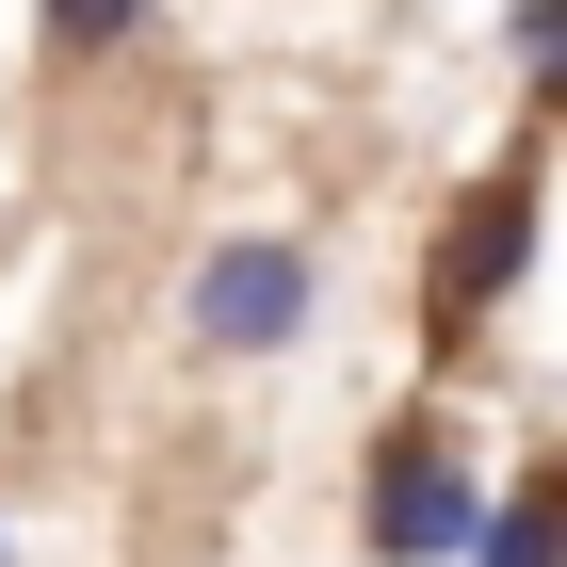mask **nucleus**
I'll return each instance as SVG.
<instances>
[{"label": "nucleus", "mask_w": 567, "mask_h": 567, "mask_svg": "<svg viewBox=\"0 0 567 567\" xmlns=\"http://www.w3.org/2000/svg\"><path fill=\"white\" fill-rule=\"evenodd\" d=\"M471 519H486V471H471V437L437 422V405L373 437V503H357V551L373 567H454Z\"/></svg>", "instance_id": "f257e3e1"}, {"label": "nucleus", "mask_w": 567, "mask_h": 567, "mask_svg": "<svg viewBox=\"0 0 567 567\" xmlns=\"http://www.w3.org/2000/svg\"><path fill=\"white\" fill-rule=\"evenodd\" d=\"M519 276H535V146H519V163H486L471 195H454V227H437V260H422V324H437V341H471Z\"/></svg>", "instance_id": "f03ea898"}, {"label": "nucleus", "mask_w": 567, "mask_h": 567, "mask_svg": "<svg viewBox=\"0 0 567 567\" xmlns=\"http://www.w3.org/2000/svg\"><path fill=\"white\" fill-rule=\"evenodd\" d=\"M308 308H324V260H308L292 227H244V244H212V260H195L178 324H195L212 357H292V341H308Z\"/></svg>", "instance_id": "7ed1b4c3"}, {"label": "nucleus", "mask_w": 567, "mask_h": 567, "mask_svg": "<svg viewBox=\"0 0 567 567\" xmlns=\"http://www.w3.org/2000/svg\"><path fill=\"white\" fill-rule=\"evenodd\" d=\"M551 551H567V486H551V471H519V486L471 519V551H454V567H551Z\"/></svg>", "instance_id": "20e7f679"}, {"label": "nucleus", "mask_w": 567, "mask_h": 567, "mask_svg": "<svg viewBox=\"0 0 567 567\" xmlns=\"http://www.w3.org/2000/svg\"><path fill=\"white\" fill-rule=\"evenodd\" d=\"M146 17H163V0H33V33L65 49V65H114V49H131Z\"/></svg>", "instance_id": "39448f33"}, {"label": "nucleus", "mask_w": 567, "mask_h": 567, "mask_svg": "<svg viewBox=\"0 0 567 567\" xmlns=\"http://www.w3.org/2000/svg\"><path fill=\"white\" fill-rule=\"evenodd\" d=\"M503 49H519V82L551 97V65H567V0H519V17H503Z\"/></svg>", "instance_id": "423d86ee"}, {"label": "nucleus", "mask_w": 567, "mask_h": 567, "mask_svg": "<svg viewBox=\"0 0 567 567\" xmlns=\"http://www.w3.org/2000/svg\"><path fill=\"white\" fill-rule=\"evenodd\" d=\"M0 567H17V519H0Z\"/></svg>", "instance_id": "0eeeda50"}]
</instances>
